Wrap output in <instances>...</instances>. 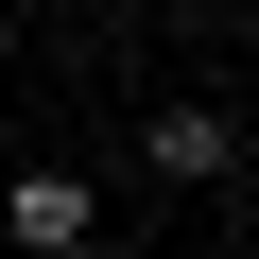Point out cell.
<instances>
[{
  "instance_id": "obj_1",
  "label": "cell",
  "mask_w": 259,
  "mask_h": 259,
  "mask_svg": "<svg viewBox=\"0 0 259 259\" xmlns=\"http://www.w3.org/2000/svg\"><path fill=\"white\" fill-rule=\"evenodd\" d=\"M0 242H18V259H87V242H104V190H87L69 156H35L18 190H0Z\"/></svg>"
},
{
  "instance_id": "obj_2",
  "label": "cell",
  "mask_w": 259,
  "mask_h": 259,
  "mask_svg": "<svg viewBox=\"0 0 259 259\" xmlns=\"http://www.w3.org/2000/svg\"><path fill=\"white\" fill-rule=\"evenodd\" d=\"M139 173H156V190H242V121H225V104H156Z\"/></svg>"
}]
</instances>
